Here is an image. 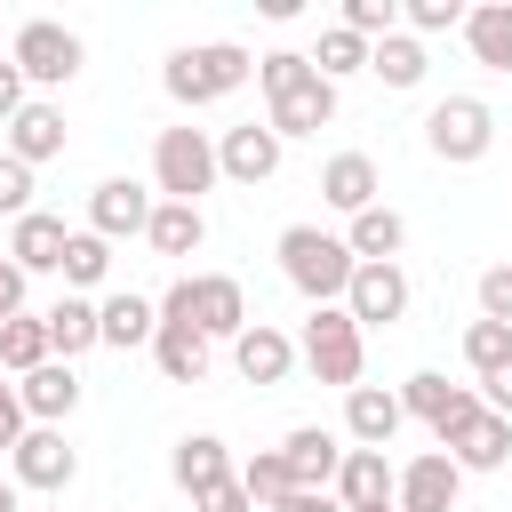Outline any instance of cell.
I'll return each instance as SVG.
<instances>
[{
    "label": "cell",
    "mask_w": 512,
    "mask_h": 512,
    "mask_svg": "<svg viewBox=\"0 0 512 512\" xmlns=\"http://www.w3.org/2000/svg\"><path fill=\"white\" fill-rule=\"evenodd\" d=\"M160 320H184V328H200L216 344V336H240L248 328V296H240L232 272H192V280H176L160 296Z\"/></svg>",
    "instance_id": "cell-5"
},
{
    "label": "cell",
    "mask_w": 512,
    "mask_h": 512,
    "mask_svg": "<svg viewBox=\"0 0 512 512\" xmlns=\"http://www.w3.org/2000/svg\"><path fill=\"white\" fill-rule=\"evenodd\" d=\"M392 488H400V472L384 464V448H352L344 472H336V504L344 512H376V504H392Z\"/></svg>",
    "instance_id": "cell-18"
},
{
    "label": "cell",
    "mask_w": 512,
    "mask_h": 512,
    "mask_svg": "<svg viewBox=\"0 0 512 512\" xmlns=\"http://www.w3.org/2000/svg\"><path fill=\"white\" fill-rule=\"evenodd\" d=\"M96 320H104V344H120V352H128V344H152V336H160V304H152V296H136V288L104 296V304H96Z\"/></svg>",
    "instance_id": "cell-27"
},
{
    "label": "cell",
    "mask_w": 512,
    "mask_h": 512,
    "mask_svg": "<svg viewBox=\"0 0 512 512\" xmlns=\"http://www.w3.org/2000/svg\"><path fill=\"white\" fill-rule=\"evenodd\" d=\"M312 64H320V80H344V72H368V40L336 24V32H320V56H312Z\"/></svg>",
    "instance_id": "cell-36"
},
{
    "label": "cell",
    "mask_w": 512,
    "mask_h": 512,
    "mask_svg": "<svg viewBox=\"0 0 512 512\" xmlns=\"http://www.w3.org/2000/svg\"><path fill=\"white\" fill-rule=\"evenodd\" d=\"M64 248H72V232H64V216H48V208L16 216V232H8V256H16L24 272H64Z\"/></svg>",
    "instance_id": "cell-19"
},
{
    "label": "cell",
    "mask_w": 512,
    "mask_h": 512,
    "mask_svg": "<svg viewBox=\"0 0 512 512\" xmlns=\"http://www.w3.org/2000/svg\"><path fill=\"white\" fill-rule=\"evenodd\" d=\"M440 448L456 456V472H504V464H512V416L480 408V416H472L464 432H448Z\"/></svg>",
    "instance_id": "cell-16"
},
{
    "label": "cell",
    "mask_w": 512,
    "mask_h": 512,
    "mask_svg": "<svg viewBox=\"0 0 512 512\" xmlns=\"http://www.w3.org/2000/svg\"><path fill=\"white\" fill-rule=\"evenodd\" d=\"M24 88H32V80H24V72H16V64H0V128H8V120H16V112H24V104H32V96H24Z\"/></svg>",
    "instance_id": "cell-44"
},
{
    "label": "cell",
    "mask_w": 512,
    "mask_h": 512,
    "mask_svg": "<svg viewBox=\"0 0 512 512\" xmlns=\"http://www.w3.org/2000/svg\"><path fill=\"white\" fill-rule=\"evenodd\" d=\"M400 392H384V384H360V392H344V432L360 440V448H384L392 432H400Z\"/></svg>",
    "instance_id": "cell-22"
},
{
    "label": "cell",
    "mask_w": 512,
    "mask_h": 512,
    "mask_svg": "<svg viewBox=\"0 0 512 512\" xmlns=\"http://www.w3.org/2000/svg\"><path fill=\"white\" fill-rule=\"evenodd\" d=\"M304 368L320 376V384H344V392H360V368H368V328L344 312V304H312V320H304Z\"/></svg>",
    "instance_id": "cell-3"
},
{
    "label": "cell",
    "mask_w": 512,
    "mask_h": 512,
    "mask_svg": "<svg viewBox=\"0 0 512 512\" xmlns=\"http://www.w3.org/2000/svg\"><path fill=\"white\" fill-rule=\"evenodd\" d=\"M24 280H32V272H24L16 256H0V320H16V312H24Z\"/></svg>",
    "instance_id": "cell-43"
},
{
    "label": "cell",
    "mask_w": 512,
    "mask_h": 512,
    "mask_svg": "<svg viewBox=\"0 0 512 512\" xmlns=\"http://www.w3.org/2000/svg\"><path fill=\"white\" fill-rule=\"evenodd\" d=\"M8 152H16L24 168L56 160V152H64V112H56V104H24V112L8 120Z\"/></svg>",
    "instance_id": "cell-26"
},
{
    "label": "cell",
    "mask_w": 512,
    "mask_h": 512,
    "mask_svg": "<svg viewBox=\"0 0 512 512\" xmlns=\"http://www.w3.org/2000/svg\"><path fill=\"white\" fill-rule=\"evenodd\" d=\"M48 360H56V344H48V312H16V320H0V368L32 376V368H48Z\"/></svg>",
    "instance_id": "cell-30"
},
{
    "label": "cell",
    "mask_w": 512,
    "mask_h": 512,
    "mask_svg": "<svg viewBox=\"0 0 512 512\" xmlns=\"http://www.w3.org/2000/svg\"><path fill=\"white\" fill-rule=\"evenodd\" d=\"M112 272V240H96V232H72V248H64V288L80 296V288H96Z\"/></svg>",
    "instance_id": "cell-35"
},
{
    "label": "cell",
    "mask_w": 512,
    "mask_h": 512,
    "mask_svg": "<svg viewBox=\"0 0 512 512\" xmlns=\"http://www.w3.org/2000/svg\"><path fill=\"white\" fill-rule=\"evenodd\" d=\"M216 168H224L232 184H272V176H280V136H272V120H264V128H256V120L224 128V136H216Z\"/></svg>",
    "instance_id": "cell-12"
},
{
    "label": "cell",
    "mask_w": 512,
    "mask_h": 512,
    "mask_svg": "<svg viewBox=\"0 0 512 512\" xmlns=\"http://www.w3.org/2000/svg\"><path fill=\"white\" fill-rule=\"evenodd\" d=\"M152 360H160V376H168V384H200V376H208V336H200V328H184V320H160Z\"/></svg>",
    "instance_id": "cell-28"
},
{
    "label": "cell",
    "mask_w": 512,
    "mask_h": 512,
    "mask_svg": "<svg viewBox=\"0 0 512 512\" xmlns=\"http://www.w3.org/2000/svg\"><path fill=\"white\" fill-rule=\"evenodd\" d=\"M192 512H256V496H248V488H240V472H232V480H216L208 496H192Z\"/></svg>",
    "instance_id": "cell-41"
},
{
    "label": "cell",
    "mask_w": 512,
    "mask_h": 512,
    "mask_svg": "<svg viewBox=\"0 0 512 512\" xmlns=\"http://www.w3.org/2000/svg\"><path fill=\"white\" fill-rule=\"evenodd\" d=\"M272 512H344V504H336V488H296V496L272 504Z\"/></svg>",
    "instance_id": "cell-45"
},
{
    "label": "cell",
    "mask_w": 512,
    "mask_h": 512,
    "mask_svg": "<svg viewBox=\"0 0 512 512\" xmlns=\"http://www.w3.org/2000/svg\"><path fill=\"white\" fill-rule=\"evenodd\" d=\"M232 360H240L248 384H288V368H296L304 352H296V336H280L272 320H248V328L232 336Z\"/></svg>",
    "instance_id": "cell-15"
},
{
    "label": "cell",
    "mask_w": 512,
    "mask_h": 512,
    "mask_svg": "<svg viewBox=\"0 0 512 512\" xmlns=\"http://www.w3.org/2000/svg\"><path fill=\"white\" fill-rule=\"evenodd\" d=\"M240 488L256 496V512H272V504H288V496H296V480H288V456H280V448H264V456H248V464H240Z\"/></svg>",
    "instance_id": "cell-33"
},
{
    "label": "cell",
    "mask_w": 512,
    "mask_h": 512,
    "mask_svg": "<svg viewBox=\"0 0 512 512\" xmlns=\"http://www.w3.org/2000/svg\"><path fill=\"white\" fill-rule=\"evenodd\" d=\"M8 64H16L24 80H40V88H64V80L80 72V32H64V24H48V16H32V24L16 32V48H8Z\"/></svg>",
    "instance_id": "cell-8"
},
{
    "label": "cell",
    "mask_w": 512,
    "mask_h": 512,
    "mask_svg": "<svg viewBox=\"0 0 512 512\" xmlns=\"http://www.w3.org/2000/svg\"><path fill=\"white\" fill-rule=\"evenodd\" d=\"M168 472H176V488H184V496H208L216 480H232V448H224L216 432H184V440H176V456H168Z\"/></svg>",
    "instance_id": "cell-21"
},
{
    "label": "cell",
    "mask_w": 512,
    "mask_h": 512,
    "mask_svg": "<svg viewBox=\"0 0 512 512\" xmlns=\"http://www.w3.org/2000/svg\"><path fill=\"white\" fill-rule=\"evenodd\" d=\"M0 512H24V504H16V480H0Z\"/></svg>",
    "instance_id": "cell-47"
},
{
    "label": "cell",
    "mask_w": 512,
    "mask_h": 512,
    "mask_svg": "<svg viewBox=\"0 0 512 512\" xmlns=\"http://www.w3.org/2000/svg\"><path fill=\"white\" fill-rule=\"evenodd\" d=\"M216 176H224V168H216V144H208L200 128H160V144H152V192H160V200L200 208V192H208Z\"/></svg>",
    "instance_id": "cell-6"
},
{
    "label": "cell",
    "mask_w": 512,
    "mask_h": 512,
    "mask_svg": "<svg viewBox=\"0 0 512 512\" xmlns=\"http://www.w3.org/2000/svg\"><path fill=\"white\" fill-rule=\"evenodd\" d=\"M144 240H152V256H200L208 216H200V208H184V200H160V208H152V224H144Z\"/></svg>",
    "instance_id": "cell-29"
},
{
    "label": "cell",
    "mask_w": 512,
    "mask_h": 512,
    "mask_svg": "<svg viewBox=\"0 0 512 512\" xmlns=\"http://www.w3.org/2000/svg\"><path fill=\"white\" fill-rule=\"evenodd\" d=\"M256 88L272 96V136H280V144H288V136H320V128L336 120V80H320V64L296 56V48L256 56Z\"/></svg>",
    "instance_id": "cell-1"
},
{
    "label": "cell",
    "mask_w": 512,
    "mask_h": 512,
    "mask_svg": "<svg viewBox=\"0 0 512 512\" xmlns=\"http://www.w3.org/2000/svg\"><path fill=\"white\" fill-rule=\"evenodd\" d=\"M344 312H352L360 328H392V320L408 312V272H400V264H360L352 288H344Z\"/></svg>",
    "instance_id": "cell-13"
},
{
    "label": "cell",
    "mask_w": 512,
    "mask_h": 512,
    "mask_svg": "<svg viewBox=\"0 0 512 512\" xmlns=\"http://www.w3.org/2000/svg\"><path fill=\"white\" fill-rule=\"evenodd\" d=\"M280 456H288V480H296V488H336V472H344L352 448H336L328 424H296V432L280 440Z\"/></svg>",
    "instance_id": "cell-17"
},
{
    "label": "cell",
    "mask_w": 512,
    "mask_h": 512,
    "mask_svg": "<svg viewBox=\"0 0 512 512\" xmlns=\"http://www.w3.org/2000/svg\"><path fill=\"white\" fill-rule=\"evenodd\" d=\"M16 488H72V472H80V456L64 448V432L56 424H32L24 440H16Z\"/></svg>",
    "instance_id": "cell-14"
},
{
    "label": "cell",
    "mask_w": 512,
    "mask_h": 512,
    "mask_svg": "<svg viewBox=\"0 0 512 512\" xmlns=\"http://www.w3.org/2000/svg\"><path fill=\"white\" fill-rule=\"evenodd\" d=\"M376 512H400V504H376Z\"/></svg>",
    "instance_id": "cell-48"
},
{
    "label": "cell",
    "mask_w": 512,
    "mask_h": 512,
    "mask_svg": "<svg viewBox=\"0 0 512 512\" xmlns=\"http://www.w3.org/2000/svg\"><path fill=\"white\" fill-rule=\"evenodd\" d=\"M16 400H24V416H32V424H64V416L80 408V376H72V360L32 368V376L16 384Z\"/></svg>",
    "instance_id": "cell-20"
},
{
    "label": "cell",
    "mask_w": 512,
    "mask_h": 512,
    "mask_svg": "<svg viewBox=\"0 0 512 512\" xmlns=\"http://www.w3.org/2000/svg\"><path fill=\"white\" fill-rule=\"evenodd\" d=\"M344 32H360L368 48L400 32V0H344Z\"/></svg>",
    "instance_id": "cell-37"
},
{
    "label": "cell",
    "mask_w": 512,
    "mask_h": 512,
    "mask_svg": "<svg viewBox=\"0 0 512 512\" xmlns=\"http://www.w3.org/2000/svg\"><path fill=\"white\" fill-rule=\"evenodd\" d=\"M480 320H504L512 328V264H488L480 272Z\"/></svg>",
    "instance_id": "cell-40"
},
{
    "label": "cell",
    "mask_w": 512,
    "mask_h": 512,
    "mask_svg": "<svg viewBox=\"0 0 512 512\" xmlns=\"http://www.w3.org/2000/svg\"><path fill=\"white\" fill-rule=\"evenodd\" d=\"M368 72H376L384 88H416V80H424V40H416V32L376 40V48H368Z\"/></svg>",
    "instance_id": "cell-32"
},
{
    "label": "cell",
    "mask_w": 512,
    "mask_h": 512,
    "mask_svg": "<svg viewBox=\"0 0 512 512\" xmlns=\"http://www.w3.org/2000/svg\"><path fill=\"white\" fill-rule=\"evenodd\" d=\"M400 408H408L416 424H432V440H448V432H464L488 400H480L472 384H448V376H432V368H424V376H408V384H400Z\"/></svg>",
    "instance_id": "cell-9"
},
{
    "label": "cell",
    "mask_w": 512,
    "mask_h": 512,
    "mask_svg": "<svg viewBox=\"0 0 512 512\" xmlns=\"http://www.w3.org/2000/svg\"><path fill=\"white\" fill-rule=\"evenodd\" d=\"M32 432V416H24V400H16V384H0V448L16 456V440Z\"/></svg>",
    "instance_id": "cell-42"
},
{
    "label": "cell",
    "mask_w": 512,
    "mask_h": 512,
    "mask_svg": "<svg viewBox=\"0 0 512 512\" xmlns=\"http://www.w3.org/2000/svg\"><path fill=\"white\" fill-rule=\"evenodd\" d=\"M400 16H408L416 32H464V16H472V8H464V0H408Z\"/></svg>",
    "instance_id": "cell-38"
},
{
    "label": "cell",
    "mask_w": 512,
    "mask_h": 512,
    "mask_svg": "<svg viewBox=\"0 0 512 512\" xmlns=\"http://www.w3.org/2000/svg\"><path fill=\"white\" fill-rule=\"evenodd\" d=\"M248 72H256V56H248V48L208 40V48H176V56L160 64V88H168L176 104H216V96H232Z\"/></svg>",
    "instance_id": "cell-4"
},
{
    "label": "cell",
    "mask_w": 512,
    "mask_h": 512,
    "mask_svg": "<svg viewBox=\"0 0 512 512\" xmlns=\"http://www.w3.org/2000/svg\"><path fill=\"white\" fill-rule=\"evenodd\" d=\"M280 272H288V288H296V296H312V304H344V288H352L360 256L344 248V232L288 224V232H280Z\"/></svg>",
    "instance_id": "cell-2"
},
{
    "label": "cell",
    "mask_w": 512,
    "mask_h": 512,
    "mask_svg": "<svg viewBox=\"0 0 512 512\" xmlns=\"http://www.w3.org/2000/svg\"><path fill=\"white\" fill-rule=\"evenodd\" d=\"M464 360H472V376L488 384L496 368H512V328H504V320H472V328H464Z\"/></svg>",
    "instance_id": "cell-34"
},
{
    "label": "cell",
    "mask_w": 512,
    "mask_h": 512,
    "mask_svg": "<svg viewBox=\"0 0 512 512\" xmlns=\"http://www.w3.org/2000/svg\"><path fill=\"white\" fill-rule=\"evenodd\" d=\"M152 208H160V200H152L136 176H104V184L88 192V232H96V240H128V232L152 224Z\"/></svg>",
    "instance_id": "cell-10"
},
{
    "label": "cell",
    "mask_w": 512,
    "mask_h": 512,
    "mask_svg": "<svg viewBox=\"0 0 512 512\" xmlns=\"http://www.w3.org/2000/svg\"><path fill=\"white\" fill-rule=\"evenodd\" d=\"M320 200L344 208V216L376 208V160H368V152H336V160L320 168Z\"/></svg>",
    "instance_id": "cell-23"
},
{
    "label": "cell",
    "mask_w": 512,
    "mask_h": 512,
    "mask_svg": "<svg viewBox=\"0 0 512 512\" xmlns=\"http://www.w3.org/2000/svg\"><path fill=\"white\" fill-rule=\"evenodd\" d=\"M464 48L480 72H512V0H488L464 16Z\"/></svg>",
    "instance_id": "cell-25"
},
{
    "label": "cell",
    "mask_w": 512,
    "mask_h": 512,
    "mask_svg": "<svg viewBox=\"0 0 512 512\" xmlns=\"http://www.w3.org/2000/svg\"><path fill=\"white\" fill-rule=\"evenodd\" d=\"M424 144H432V160L472 168V160H488V144H496V112H488L480 96H440V104L424 112Z\"/></svg>",
    "instance_id": "cell-7"
},
{
    "label": "cell",
    "mask_w": 512,
    "mask_h": 512,
    "mask_svg": "<svg viewBox=\"0 0 512 512\" xmlns=\"http://www.w3.org/2000/svg\"><path fill=\"white\" fill-rule=\"evenodd\" d=\"M488 408H496V416H512V368H496V376H488Z\"/></svg>",
    "instance_id": "cell-46"
},
{
    "label": "cell",
    "mask_w": 512,
    "mask_h": 512,
    "mask_svg": "<svg viewBox=\"0 0 512 512\" xmlns=\"http://www.w3.org/2000/svg\"><path fill=\"white\" fill-rule=\"evenodd\" d=\"M456 488H464L456 456H448V448H424L416 464H400V488H392V504H400V512H456Z\"/></svg>",
    "instance_id": "cell-11"
},
{
    "label": "cell",
    "mask_w": 512,
    "mask_h": 512,
    "mask_svg": "<svg viewBox=\"0 0 512 512\" xmlns=\"http://www.w3.org/2000/svg\"><path fill=\"white\" fill-rule=\"evenodd\" d=\"M344 248H352L360 264H392V256L408 248V216L376 200V208H360V216H352V232H344Z\"/></svg>",
    "instance_id": "cell-24"
},
{
    "label": "cell",
    "mask_w": 512,
    "mask_h": 512,
    "mask_svg": "<svg viewBox=\"0 0 512 512\" xmlns=\"http://www.w3.org/2000/svg\"><path fill=\"white\" fill-rule=\"evenodd\" d=\"M0 216H32V168L16 152H0Z\"/></svg>",
    "instance_id": "cell-39"
},
{
    "label": "cell",
    "mask_w": 512,
    "mask_h": 512,
    "mask_svg": "<svg viewBox=\"0 0 512 512\" xmlns=\"http://www.w3.org/2000/svg\"><path fill=\"white\" fill-rule=\"evenodd\" d=\"M48 344H56V360H72V352L104 344V320H96V304H88V296H56V304H48Z\"/></svg>",
    "instance_id": "cell-31"
}]
</instances>
